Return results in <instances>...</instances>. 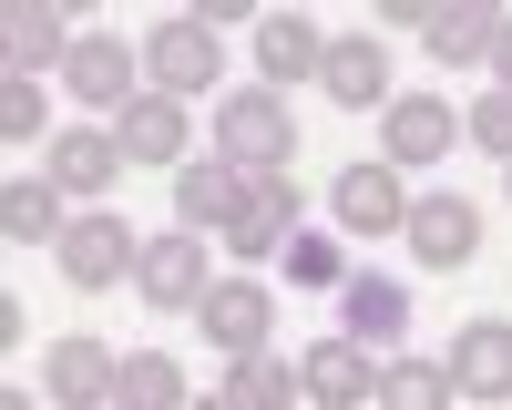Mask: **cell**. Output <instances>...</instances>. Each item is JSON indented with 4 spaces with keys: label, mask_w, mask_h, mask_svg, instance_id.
<instances>
[{
    "label": "cell",
    "mask_w": 512,
    "mask_h": 410,
    "mask_svg": "<svg viewBox=\"0 0 512 410\" xmlns=\"http://www.w3.org/2000/svg\"><path fill=\"white\" fill-rule=\"evenodd\" d=\"M216 154L236 164V175H256V185H267L277 164L297 154V123H287V103H277V93H226V113H216Z\"/></svg>",
    "instance_id": "6da1fadb"
},
{
    "label": "cell",
    "mask_w": 512,
    "mask_h": 410,
    "mask_svg": "<svg viewBox=\"0 0 512 410\" xmlns=\"http://www.w3.org/2000/svg\"><path fill=\"white\" fill-rule=\"evenodd\" d=\"M400 328H410V277H390V267H349L338 277V339L400 349Z\"/></svg>",
    "instance_id": "7a4b0ae2"
},
{
    "label": "cell",
    "mask_w": 512,
    "mask_h": 410,
    "mask_svg": "<svg viewBox=\"0 0 512 410\" xmlns=\"http://www.w3.org/2000/svg\"><path fill=\"white\" fill-rule=\"evenodd\" d=\"M400 236H410V257L431 277H451V267H472V246H482V205L472 195H420L400 216Z\"/></svg>",
    "instance_id": "3957f363"
},
{
    "label": "cell",
    "mask_w": 512,
    "mask_h": 410,
    "mask_svg": "<svg viewBox=\"0 0 512 410\" xmlns=\"http://www.w3.org/2000/svg\"><path fill=\"white\" fill-rule=\"evenodd\" d=\"M134 257H144V236L123 226L113 205L62 226V277H72V287H113V277H134Z\"/></svg>",
    "instance_id": "277c9868"
},
{
    "label": "cell",
    "mask_w": 512,
    "mask_h": 410,
    "mask_svg": "<svg viewBox=\"0 0 512 410\" xmlns=\"http://www.w3.org/2000/svg\"><path fill=\"white\" fill-rule=\"evenodd\" d=\"M451 134H461V113L441 93H400L390 113H379V164H441Z\"/></svg>",
    "instance_id": "5b68a950"
},
{
    "label": "cell",
    "mask_w": 512,
    "mask_h": 410,
    "mask_svg": "<svg viewBox=\"0 0 512 410\" xmlns=\"http://www.w3.org/2000/svg\"><path fill=\"white\" fill-rule=\"evenodd\" d=\"M144 72H154V93L195 103L205 82H216V31H205V21H164V31L144 41Z\"/></svg>",
    "instance_id": "8992f818"
},
{
    "label": "cell",
    "mask_w": 512,
    "mask_h": 410,
    "mask_svg": "<svg viewBox=\"0 0 512 410\" xmlns=\"http://www.w3.org/2000/svg\"><path fill=\"white\" fill-rule=\"evenodd\" d=\"M205 339H216L226 359H246V349H267V328H277V298H267V287H256V277H226V287H205Z\"/></svg>",
    "instance_id": "52a82bcc"
},
{
    "label": "cell",
    "mask_w": 512,
    "mask_h": 410,
    "mask_svg": "<svg viewBox=\"0 0 512 410\" xmlns=\"http://www.w3.org/2000/svg\"><path fill=\"white\" fill-rule=\"evenodd\" d=\"M134 287H144L154 308H205V287H216V277H205V246L175 226V236H154L144 257H134Z\"/></svg>",
    "instance_id": "ba28073f"
},
{
    "label": "cell",
    "mask_w": 512,
    "mask_h": 410,
    "mask_svg": "<svg viewBox=\"0 0 512 410\" xmlns=\"http://www.w3.org/2000/svg\"><path fill=\"white\" fill-rule=\"evenodd\" d=\"M113 380H123V359L103 339H52V359H41V390H52L62 410H103Z\"/></svg>",
    "instance_id": "9c48e42d"
},
{
    "label": "cell",
    "mask_w": 512,
    "mask_h": 410,
    "mask_svg": "<svg viewBox=\"0 0 512 410\" xmlns=\"http://www.w3.org/2000/svg\"><path fill=\"white\" fill-rule=\"evenodd\" d=\"M297 369H308V400H318V410H359V400H379V359H369L359 339H338V328H328V339L297 359Z\"/></svg>",
    "instance_id": "30bf717a"
},
{
    "label": "cell",
    "mask_w": 512,
    "mask_h": 410,
    "mask_svg": "<svg viewBox=\"0 0 512 410\" xmlns=\"http://www.w3.org/2000/svg\"><path fill=\"white\" fill-rule=\"evenodd\" d=\"M113 144H123V164H175V175H185V103H175V93L123 103V113H113Z\"/></svg>",
    "instance_id": "8fae6325"
},
{
    "label": "cell",
    "mask_w": 512,
    "mask_h": 410,
    "mask_svg": "<svg viewBox=\"0 0 512 410\" xmlns=\"http://www.w3.org/2000/svg\"><path fill=\"white\" fill-rule=\"evenodd\" d=\"M246 195H256V175H236V164L216 154V164H185V175H175V226H236L246 216Z\"/></svg>",
    "instance_id": "7c38bea8"
},
{
    "label": "cell",
    "mask_w": 512,
    "mask_h": 410,
    "mask_svg": "<svg viewBox=\"0 0 512 410\" xmlns=\"http://www.w3.org/2000/svg\"><path fill=\"white\" fill-rule=\"evenodd\" d=\"M410 195H400V164H349L338 175V226L349 236H400Z\"/></svg>",
    "instance_id": "4fadbf2b"
},
{
    "label": "cell",
    "mask_w": 512,
    "mask_h": 410,
    "mask_svg": "<svg viewBox=\"0 0 512 410\" xmlns=\"http://www.w3.org/2000/svg\"><path fill=\"white\" fill-rule=\"evenodd\" d=\"M451 380L472 400H512V318H472L451 339Z\"/></svg>",
    "instance_id": "5bb4252c"
},
{
    "label": "cell",
    "mask_w": 512,
    "mask_h": 410,
    "mask_svg": "<svg viewBox=\"0 0 512 410\" xmlns=\"http://www.w3.org/2000/svg\"><path fill=\"white\" fill-rule=\"evenodd\" d=\"M62 82H72L82 103H113V113L154 93V82H134V52H123L113 31H103V41H72V62H62Z\"/></svg>",
    "instance_id": "9a60e30c"
},
{
    "label": "cell",
    "mask_w": 512,
    "mask_h": 410,
    "mask_svg": "<svg viewBox=\"0 0 512 410\" xmlns=\"http://www.w3.org/2000/svg\"><path fill=\"white\" fill-rule=\"evenodd\" d=\"M287 236H297V185L267 175V185L246 195V216L226 226V246H236V257H287Z\"/></svg>",
    "instance_id": "2e32d148"
},
{
    "label": "cell",
    "mask_w": 512,
    "mask_h": 410,
    "mask_svg": "<svg viewBox=\"0 0 512 410\" xmlns=\"http://www.w3.org/2000/svg\"><path fill=\"white\" fill-rule=\"evenodd\" d=\"M226 400L236 410H297L308 400V369L277 359V349H246V359H226Z\"/></svg>",
    "instance_id": "e0dca14e"
},
{
    "label": "cell",
    "mask_w": 512,
    "mask_h": 410,
    "mask_svg": "<svg viewBox=\"0 0 512 410\" xmlns=\"http://www.w3.org/2000/svg\"><path fill=\"white\" fill-rule=\"evenodd\" d=\"M318 82H328V93L338 103H349V113H390V52H379V41H328V62H318Z\"/></svg>",
    "instance_id": "ac0fdd59"
},
{
    "label": "cell",
    "mask_w": 512,
    "mask_h": 410,
    "mask_svg": "<svg viewBox=\"0 0 512 410\" xmlns=\"http://www.w3.org/2000/svg\"><path fill=\"white\" fill-rule=\"evenodd\" d=\"M318 62H328V41L297 21V11H277L267 31H256V72H267V93H277V82H318Z\"/></svg>",
    "instance_id": "d6986e66"
},
{
    "label": "cell",
    "mask_w": 512,
    "mask_h": 410,
    "mask_svg": "<svg viewBox=\"0 0 512 410\" xmlns=\"http://www.w3.org/2000/svg\"><path fill=\"white\" fill-rule=\"evenodd\" d=\"M420 31H431V52H441V62H492L502 11H492V0H441V11L420 21Z\"/></svg>",
    "instance_id": "ffe728a7"
},
{
    "label": "cell",
    "mask_w": 512,
    "mask_h": 410,
    "mask_svg": "<svg viewBox=\"0 0 512 410\" xmlns=\"http://www.w3.org/2000/svg\"><path fill=\"white\" fill-rule=\"evenodd\" d=\"M461 380H451V359H390L379 369V410H451Z\"/></svg>",
    "instance_id": "44dd1931"
},
{
    "label": "cell",
    "mask_w": 512,
    "mask_h": 410,
    "mask_svg": "<svg viewBox=\"0 0 512 410\" xmlns=\"http://www.w3.org/2000/svg\"><path fill=\"white\" fill-rule=\"evenodd\" d=\"M195 390H185V369L164 359V349H134L123 359V380H113V410H185Z\"/></svg>",
    "instance_id": "7402d4cb"
},
{
    "label": "cell",
    "mask_w": 512,
    "mask_h": 410,
    "mask_svg": "<svg viewBox=\"0 0 512 410\" xmlns=\"http://www.w3.org/2000/svg\"><path fill=\"white\" fill-rule=\"evenodd\" d=\"M41 62H72V31L52 0H11V72H41Z\"/></svg>",
    "instance_id": "603a6c76"
},
{
    "label": "cell",
    "mask_w": 512,
    "mask_h": 410,
    "mask_svg": "<svg viewBox=\"0 0 512 410\" xmlns=\"http://www.w3.org/2000/svg\"><path fill=\"white\" fill-rule=\"evenodd\" d=\"M113 175H123V144H113V134H62V144H52V185L103 195Z\"/></svg>",
    "instance_id": "cb8c5ba5"
},
{
    "label": "cell",
    "mask_w": 512,
    "mask_h": 410,
    "mask_svg": "<svg viewBox=\"0 0 512 410\" xmlns=\"http://www.w3.org/2000/svg\"><path fill=\"white\" fill-rule=\"evenodd\" d=\"M0 226H11V246L21 236H52L62 246V185H11V195H0Z\"/></svg>",
    "instance_id": "d4e9b609"
},
{
    "label": "cell",
    "mask_w": 512,
    "mask_h": 410,
    "mask_svg": "<svg viewBox=\"0 0 512 410\" xmlns=\"http://www.w3.org/2000/svg\"><path fill=\"white\" fill-rule=\"evenodd\" d=\"M287 287H328V298H338V277H349V257H338V236H287Z\"/></svg>",
    "instance_id": "484cf974"
},
{
    "label": "cell",
    "mask_w": 512,
    "mask_h": 410,
    "mask_svg": "<svg viewBox=\"0 0 512 410\" xmlns=\"http://www.w3.org/2000/svg\"><path fill=\"white\" fill-rule=\"evenodd\" d=\"M0 134H11V144H31V134H41V82H31V72L0 82Z\"/></svg>",
    "instance_id": "4316f807"
},
{
    "label": "cell",
    "mask_w": 512,
    "mask_h": 410,
    "mask_svg": "<svg viewBox=\"0 0 512 410\" xmlns=\"http://www.w3.org/2000/svg\"><path fill=\"white\" fill-rule=\"evenodd\" d=\"M472 144L512 164V93H482V103H472Z\"/></svg>",
    "instance_id": "83f0119b"
},
{
    "label": "cell",
    "mask_w": 512,
    "mask_h": 410,
    "mask_svg": "<svg viewBox=\"0 0 512 410\" xmlns=\"http://www.w3.org/2000/svg\"><path fill=\"white\" fill-rule=\"evenodd\" d=\"M492 93H512V21L492 31Z\"/></svg>",
    "instance_id": "f1b7e54d"
},
{
    "label": "cell",
    "mask_w": 512,
    "mask_h": 410,
    "mask_svg": "<svg viewBox=\"0 0 512 410\" xmlns=\"http://www.w3.org/2000/svg\"><path fill=\"white\" fill-rule=\"evenodd\" d=\"M185 410H236V400H226V390H195V400H185Z\"/></svg>",
    "instance_id": "f546056e"
},
{
    "label": "cell",
    "mask_w": 512,
    "mask_h": 410,
    "mask_svg": "<svg viewBox=\"0 0 512 410\" xmlns=\"http://www.w3.org/2000/svg\"><path fill=\"white\" fill-rule=\"evenodd\" d=\"M0 410H31V400H21V390H0Z\"/></svg>",
    "instance_id": "4dcf8cb0"
}]
</instances>
